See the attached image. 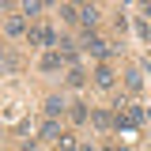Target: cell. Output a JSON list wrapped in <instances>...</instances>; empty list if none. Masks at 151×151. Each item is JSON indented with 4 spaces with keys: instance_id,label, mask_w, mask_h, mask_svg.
I'll return each instance as SVG.
<instances>
[{
    "instance_id": "cell-9",
    "label": "cell",
    "mask_w": 151,
    "mask_h": 151,
    "mask_svg": "<svg viewBox=\"0 0 151 151\" xmlns=\"http://www.w3.org/2000/svg\"><path fill=\"white\" fill-rule=\"evenodd\" d=\"M68 117H72L76 125H83V121H87V117H91V110H87V106H83V102H72V110H68Z\"/></svg>"
},
{
    "instance_id": "cell-1",
    "label": "cell",
    "mask_w": 151,
    "mask_h": 151,
    "mask_svg": "<svg viewBox=\"0 0 151 151\" xmlns=\"http://www.w3.org/2000/svg\"><path fill=\"white\" fill-rule=\"evenodd\" d=\"M144 117H147V113L140 110V106H125V110L113 117V125H117V129H136V125H144Z\"/></svg>"
},
{
    "instance_id": "cell-15",
    "label": "cell",
    "mask_w": 151,
    "mask_h": 151,
    "mask_svg": "<svg viewBox=\"0 0 151 151\" xmlns=\"http://www.w3.org/2000/svg\"><path fill=\"white\" fill-rule=\"evenodd\" d=\"M42 8H45V4H42V0H27V4H23V15H38V12H42Z\"/></svg>"
},
{
    "instance_id": "cell-5",
    "label": "cell",
    "mask_w": 151,
    "mask_h": 151,
    "mask_svg": "<svg viewBox=\"0 0 151 151\" xmlns=\"http://www.w3.org/2000/svg\"><path fill=\"white\" fill-rule=\"evenodd\" d=\"M4 30H8V34H12V38H19V34H27V19H23V15H12V19H8V23H4Z\"/></svg>"
},
{
    "instance_id": "cell-14",
    "label": "cell",
    "mask_w": 151,
    "mask_h": 151,
    "mask_svg": "<svg viewBox=\"0 0 151 151\" xmlns=\"http://www.w3.org/2000/svg\"><path fill=\"white\" fill-rule=\"evenodd\" d=\"M42 45H49V49L57 45V30L53 27H42Z\"/></svg>"
},
{
    "instance_id": "cell-11",
    "label": "cell",
    "mask_w": 151,
    "mask_h": 151,
    "mask_svg": "<svg viewBox=\"0 0 151 151\" xmlns=\"http://www.w3.org/2000/svg\"><path fill=\"white\" fill-rule=\"evenodd\" d=\"M125 87H129V91H140V87H144V76L136 72V68H129V72H125Z\"/></svg>"
},
{
    "instance_id": "cell-13",
    "label": "cell",
    "mask_w": 151,
    "mask_h": 151,
    "mask_svg": "<svg viewBox=\"0 0 151 151\" xmlns=\"http://www.w3.org/2000/svg\"><path fill=\"white\" fill-rule=\"evenodd\" d=\"M60 19L76 23V19H79V8H76V4H60Z\"/></svg>"
},
{
    "instance_id": "cell-4",
    "label": "cell",
    "mask_w": 151,
    "mask_h": 151,
    "mask_svg": "<svg viewBox=\"0 0 151 151\" xmlns=\"http://www.w3.org/2000/svg\"><path fill=\"white\" fill-rule=\"evenodd\" d=\"M64 106H68V102H64L60 94H49V98H45V121H57V113H64Z\"/></svg>"
},
{
    "instance_id": "cell-10",
    "label": "cell",
    "mask_w": 151,
    "mask_h": 151,
    "mask_svg": "<svg viewBox=\"0 0 151 151\" xmlns=\"http://www.w3.org/2000/svg\"><path fill=\"white\" fill-rule=\"evenodd\" d=\"M83 83H87V72H83L79 64H76V68H68V87H83Z\"/></svg>"
},
{
    "instance_id": "cell-17",
    "label": "cell",
    "mask_w": 151,
    "mask_h": 151,
    "mask_svg": "<svg viewBox=\"0 0 151 151\" xmlns=\"http://www.w3.org/2000/svg\"><path fill=\"white\" fill-rule=\"evenodd\" d=\"M76 151H94V147H91V144H83V147H76Z\"/></svg>"
},
{
    "instance_id": "cell-2",
    "label": "cell",
    "mask_w": 151,
    "mask_h": 151,
    "mask_svg": "<svg viewBox=\"0 0 151 151\" xmlns=\"http://www.w3.org/2000/svg\"><path fill=\"white\" fill-rule=\"evenodd\" d=\"M83 49H87V53H91V57H98V60H106V53H110V45H106L102 38H94L91 30L83 34Z\"/></svg>"
},
{
    "instance_id": "cell-12",
    "label": "cell",
    "mask_w": 151,
    "mask_h": 151,
    "mask_svg": "<svg viewBox=\"0 0 151 151\" xmlns=\"http://www.w3.org/2000/svg\"><path fill=\"white\" fill-rule=\"evenodd\" d=\"M42 136H45V140H60V125H57V121H45V125H42Z\"/></svg>"
},
{
    "instance_id": "cell-3",
    "label": "cell",
    "mask_w": 151,
    "mask_h": 151,
    "mask_svg": "<svg viewBox=\"0 0 151 151\" xmlns=\"http://www.w3.org/2000/svg\"><path fill=\"white\" fill-rule=\"evenodd\" d=\"M94 83H98L102 91H110V87H113V68L106 64V60H98V68H94Z\"/></svg>"
},
{
    "instance_id": "cell-16",
    "label": "cell",
    "mask_w": 151,
    "mask_h": 151,
    "mask_svg": "<svg viewBox=\"0 0 151 151\" xmlns=\"http://www.w3.org/2000/svg\"><path fill=\"white\" fill-rule=\"evenodd\" d=\"M57 144H60V151H76V140H72V136H64V132H60Z\"/></svg>"
},
{
    "instance_id": "cell-8",
    "label": "cell",
    "mask_w": 151,
    "mask_h": 151,
    "mask_svg": "<svg viewBox=\"0 0 151 151\" xmlns=\"http://www.w3.org/2000/svg\"><path fill=\"white\" fill-rule=\"evenodd\" d=\"M38 68H42V72H57V68H60V53L49 49V53L42 57V64H38Z\"/></svg>"
},
{
    "instance_id": "cell-7",
    "label": "cell",
    "mask_w": 151,
    "mask_h": 151,
    "mask_svg": "<svg viewBox=\"0 0 151 151\" xmlns=\"http://www.w3.org/2000/svg\"><path fill=\"white\" fill-rule=\"evenodd\" d=\"M79 19H83V23H87V30H91L94 23H98V19H102V12H98V8H94V4H83V8H79Z\"/></svg>"
},
{
    "instance_id": "cell-6",
    "label": "cell",
    "mask_w": 151,
    "mask_h": 151,
    "mask_svg": "<svg viewBox=\"0 0 151 151\" xmlns=\"http://www.w3.org/2000/svg\"><path fill=\"white\" fill-rule=\"evenodd\" d=\"M91 121H94V129H102V132L113 129V113H110V110H94V113H91Z\"/></svg>"
},
{
    "instance_id": "cell-18",
    "label": "cell",
    "mask_w": 151,
    "mask_h": 151,
    "mask_svg": "<svg viewBox=\"0 0 151 151\" xmlns=\"http://www.w3.org/2000/svg\"><path fill=\"white\" fill-rule=\"evenodd\" d=\"M0 60H4V49H0Z\"/></svg>"
}]
</instances>
